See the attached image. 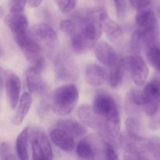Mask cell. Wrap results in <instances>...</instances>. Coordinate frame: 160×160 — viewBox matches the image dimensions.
Instances as JSON below:
<instances>
[{
    "label": "cell",
    "instance_id": "obj_37",
    "mask_svg": "<svg viewBox=\"0 0 160 160\" xmlns=\"http://www.w3.org/2000/svg\"><path fill=\"white\" fill-rule=\"evenodd\" d=\"M129 2H130V3H131V6H132L133 7H134V6H135L137 0H129Z\"/></svg>",
    "mask_w": 160,
    "mask_h": 160
},
{
    "label": "cell",
    "instance_id": "obj_30",
    "mask_svg": "<svg viewBox=\"0 0 160 160\" xmlns=\"http://www.w3.org/2000/svg\"><path fill=\"white\" fill-rule=\"evenodd\" d=\"M27 2H28V0H10L9 1L10 11L23 12Z\"/></svg>",
    "mask_w": 160,
    "mask_h": 160
},
{
    "label": "cell",
    "instance_id": "obj_21",
    "mask_svg": "<svg viewBox=\"0 0 160 160\" xmlns=\"http://www.w3.org/2000/svg\"><path fill=\"white\" fill-rule=\"evenodd\" d=\"M56 127L68 132L75 138L83 137L87 134V130L82 124L72 120H59L56 123Z\"/></svg>",
    "mask_w": 160,
    "mask_h": 160
},
{
    "label": "cell",
    "instance_id": "obj_19",
    "mask_svg": "<svg viewBox=\"0 0 160 160\" xmlns=\"http://www.w3.org/2000/svg\"><path fill=\"white\" fill-rule=\"evenodd\" d=\"M31 103H32V98H31V94L28 92H24L20 97L18 107L14 114L13 118L12 119V124L17 125V126L21 124L29 112Z\"/></svg>",
    "mask_w": 160,
    "mask_h": 160
},
{
    "label": "cell",
    "instance_id": "obj_15",
    "mask_svg": "<svg viewBox=\"0 0 160 160\" xmlns=\"http://www.w3.org/2000/svg\"><path fill=\"white\" fill-rule=\"evenodd\" d=\"M84 78L89 85L98 87L109 81V74L106 70L96 64L88 65L84 71Z\"/></svg>",
    "mask_w": 160,
    "mask_h": 160
},
{
    "label": "cell",
    "instance_id": "obj_27",
    "mask_svg": "<svg viewBox=\"0 0 160 160\" xmlns=\"http://www.w3.org/2000/svg\"><path fill=\"white\" fill-rule=\"evenodd\" d=\"M16 157L12 147L7 142H2L0 148V159L1 160H12L16 159Z\"/></svg>",
    "mask_w": 160,
    "mask_h": 160
},
{
    "label": "cell",
    "instance_id": "obj_8",
    "mask_svg": "<svg viewBox=\"0 0 160 160\" xmlns=\"http://www.w3.org/2000/svg\"><path fill=\"white\" fill-rule=\"evenodd\" d=\"M2 86H4L6 89V94L9 106L12 109H14L18 104L19 98H20V79L13 71L6 70L2 72Z\"/></svg>",
    "mask_w": 160,
    "mask_h": 160
},
{
    "label": "cell",
    "instance_id": "obj_23",
    "mask_svg": "<svg viewBox=\"0 0 160 160\" xmlns=\"http://www.w3.org/2000/svg\"><path fill=\"white\" fill-rule=\"evenodd\" d=\"M128 135L138 142H142L144 138L142 136V125L138 120L134 117H129L126 120Z\"/></svg>",
    "mask_w": 160,
    "mask_h": 160
},
{
    "label": "cell",
    "instance_id": "obj_14",
    "mask_svg": "<svg viewBox=\"0 0 160 160\" xmlns=\"http://www.w3.org/2000/svg\"><path fill=\"white\" fill-rule=\"evenodd\" d=\"M78 116L81 121L92 129L101 132L104 128V123L96 115L92 106L83 105L78 109Z\"/></svg>",
    "mask_w": 160,
    "mask_h": 160
},
{
    "label": "cell",
    "instance_id": "obj_31",
    "mask_svg": "<svg viewBox=\"0 0 160 160\" xmlns=\"http://www.w3.org/2000/svg\"><path fill=\"white\" fill-rule=\"evenodd\" d=\"M115 5L116 12L118 18L122 19L126 12V3L124 0H113Z\"/></svg>",
    "mask_w": 160,
    "mask_h": 160
},
{
    "label": "cell",
    "instance_id": "obj_12",
    "mask_svg": "<svg viewBox=\"0 0 160 160\" xmlns=\"http://www.w3.org/2000/svg\"><path fill=\"white\" fill-rule=\"evenodd\" d=\"M95 55L97 59L107 67H112L120 60L116 50L106 42H98L95 46Z\"/></svg>",
    "mask_w": 160,
    "mask_h": 160
},
{
    "label": "cell",
    "instance_id": "obj_9",
    "mask_svg": "<svg viewBox=\"0 0 160 160\" xmlns=\"http://www.w3.org/2000/svg\"><path fill=\"white\" fill-rule=\"evenodd\" d=\"M128 70L134 84L142 86L145 84L148 75V69L140 54H135L126 57Z\"/></svg>",
    "mask_w": 160,
    "mask_h": 160
},
{
    "label": "cell",
    "instance_id": "obj_4",
    "mask_svg": "<svg viewBox=\"0 0 160 160\" xmlns=\"http://www.w3.org/2000/svg\"><path fill=\"white\" fill-rule=\"evenodd\" d=\"M135 22L138 28L145 34L152 46L159 45L160 38L159 26L156 15L151 9L137 10Z\"/></svg>",
    "mask_w": 160,
    "mask_h": 160
},
{
    "label": "cell",
    "instance_id": "obj_33",
    "mask_svg": "<svg viewBox=\"0 0 160 160\" xmlns=\"http://www.w3.org/2000/svg\"><path fill=\"white\" fill-rule=\"evenodd\" d=\"M148 127L152 130H159L160 129V114L157 117L153 116L152 120L149 121Z\"/></svg>",
    "mask_w": 160,
    "mask_h": 160
},
{
    "label": "cell",
    "instance_id": "obj_28",
    "mask_svg": "<svg viewBox=\"0 0 160 160\" xmlns=\"http://www.w3.org/2000/svg\"><path fill=\"white\" fill-rule=\"evenodd\" d=\"M59 28L67 35L72 36L77 31V23L71 20H63L59 23Z\"/></svg>",
    "mask_w": 160,
    "mask_h": 160
},
{
    "label": "cell",
    "instance_id": "obj_3",
    "mask_svg": "<svg viewBox=\"0 0 160 160\" xmlns=\"http://www.w3.org/2000/svg\"><path fill=\"white\" fill-rule=\"evenodd\" d=\"M106 140L101 133L90 134L80 141L76 147L78 156L84 159H106Z\"/></svg>",
    "mask_w": 160,
    "mask_h": 160
},
{
    "label": "cell",
    "instance_id": "obj_2",
    "mask_svg": "<svg viewBox=\"0 0 160 160\" xmlns=\"http://www.w3.org/2000/svg\"><path fill=\"white\" fill-rule=\"evenodd\" d=\"M105 13L106 12L102 8H95L78 15L76 18L80 31L89 40L95 42L101 38L103 31L102 18Z\"/></svg>",
    "mask_w": 160,
    "mask_h": 160
},
{
    "label": "cell",
    "instance_id": "obj_20",
    "mask_svg": "<svg viewBox=\"0 0 160 160\" xmlns=\"http://www.w3.org/2000/svg\"><path fill=\"white\" fill-rule=\"evenodd\" d=\"M71 37V46L77 54H84L94 46L95 42L89 40L81 31H76Z\"/></svg>",
    "mask_w": 160,
    "mask_h": 160
},
{
    "label": "cell",
    "instance_id": "obj_38",
    "mask_svg": "<svg viewBox=\"0 0 160 160\" xmlns=\"http://www.w3.org/2000/svg\"><path fill=\"white\" fill-rule=\"evenodd\" d=\"M158 15H159V17L160 18V7L159 8V10H158Z\"/></svg>",
    "mask_w": 160,
    "mask_h": 160
},
{
    "label": "cell",
    "instance_id": "obj_10",
    "mask_svg": "<svg viewBox=\"0 0 160 160\" xmlns=\"http://www.w3.org/2000/svg\"><path fill=\"white\" fill-rule=\"evenodd\" d=\"M5 23L13 34L14 39L29 34L28 20L23 12L10 11L5 17Z\"/></svg>",
    "mask_w": 160,
    "mask_h": 160
},
{
    "label": "cell",
    "instance_id": "obj_34",
    "mask_svg": "<svg viewBox=\"0 0 160 160\" xmlns=\"http://www.w3.org/2000/svg\"><path fill=\"white\" fill-rule=\"evenodd\" d=\"M56 2H57L58 4L60 5V6H68L76 2L77 0H56Z\"/></svg>",
    "mask_w": 160,
    "mask_h": 160
},
{
    "label": "cell",
    "instance_id": "obj_13",
    "mask_svg": "<svg viewBox=\"0 0 160 160\" xmlns=\"http://www.w3.org/2000/svg\"><path fill=\"white\" fill-rule=\"evenodd\" d=\"M26 81L28 90L31 93L40 95L46 90V84L42 76V70L34 67H30L26 72Z\"/></svg>",
    "mask_w": 160,
    "mask_h": 160
},
{
    "label": "cell",
    "instance_id": "obj_6",
    "mask_svg": "<svg viewBox=\"0 0 160 160\" xmlns=\"http://www.w3.org/2000/svg\"><path fill=\"white\" fill-rule=\"evenodd\" d=\"M30 137L33 159H52L51 144L48 136L43 131L38 128H34L31 131Z\"/></svg>",
    "mask_w": 160,
    "mask_h": 160
},
{
    "label": "cell",
    "instance_id": "obj_18",
    "mask_svg": "<svg viewBox=\"0 0 160 160\" xmlns=\"http://www.w3.org/2000/svg\"><path fill=\"white\" fill-rule=\"evenodd\" d=\"M127 70H128L127 59H120L117 64L110 67L109 83L112 88H117L123 82Z\"/></svg>",
    "mask_w": 160,
    "mask_h": 160
},
{
    "label": "cell",
    "instance_id": "obj_1",
    "mask_svg": "<svg viewBox=\"0 0 160 160\" xmlns=\"http://www.w3.org/2000/svg\"><path fill=\"white\" fill-rule=\"evenodd\" d=\"M79 92L76 85L67 84L57 88L52 97V109L59 116H67L78 104Z\"/></svg>",
    "mask_w": 160,
    "mask_h": 160
},
{
    "label": "cell",
    "instance_id": "obj_32",
    "mask_svg": "<svg viewBox=\"0 0 160 160\" xmlns=\"http://www.w3.org/2000/svg\"><path fill=\"white\" fill-rule=\"evenodd\" d=\"M152 2V0H137L134 8L137 10L148 9L151 6Z\"/></svg>",
    "mask_w": 160,
    "mask_h": 160
},
{
    "label": "cell",
    "instance_id": "obj_11",
    "mask_svg": "<svg viewBox=\"0 0 160 160\" xmlns=\"http://www.w3.org/2000/svg\"><path fill=\"white\" fill-rule=\"evenodd\" d=\"M144 102L142 108L145 114L148 117H152L156 115L159 109L160 99L152 82L146 84L143 90Z\"/></svg>",
    "mask_w": 160,
    "mask_h": 160
},
{
    "label": "cell",
    "instance_id": "obj_22",
    "mask_svg": "<svg viewBox=\"0 0 160 160\" xmlns=\"http://www.w3.org/2000/svg\"><path fill=\"white\" fill-rule=\"evenodd\" d=\"M29 129L25 128L18 134L16 140V153L17 157L20 159H28V142H29Z\"/></svg>",
    "mask_w": 160,
    "mask_h": 160
},
{
    "label": "cell",
    "instance_id": "obj_17",
    "mask_svg": "<svg viewBox=\"0 0 160 160\" xmlns=\"http://www.w3.org/2000/svg\"><path fill=\"white\" fill-rule=\"evenodd\" d=\"M102 25L105 34L108 39L112 42H118L123 35V30L121 27L107 15V12L103 15L102 18Z\"/></svg>",
    "mask_w": 160,
    "mask_h": 160
},
{
    "label": "cell",
    "instance_id": "obj_24",
    "mask_svg": "<svg viewBox=\"0 0 160 160\" xmlns=\"http://www.w3.org/2000/svg\"><path fill=\"white\" fill-rule=\"evenodd\" d=\"M142 145L148 155H151L154 159H160V139L158 138H152L144 139L142 142Z\"/></svg>",
    "mask_w": 160,
    "mask_h": 160
},
{
    "label": "cell",
    "instance_id": "obj_5",
    "mask_svg": "<svg viewBox=\"0 0 160 160\" xmlns=\"http://www.w3.org/2000/svg\"><path fill=\"white\" fill-rule=\"evenodd\" d=\"M55 73L59 81L71 82L78 80L79 69L71 56L67 53H60L55 60Z\"/></svg>",
    "mask_w": 160,
    "mask_h": 160
},
{
    "label": "cell",
    "instance_id": "obj_35",
    "mask_svg": "<svg viewBox=\"0 0 160 160\" xmlns=\"http://www.w3.org/2000/svg\"><path fill=\"white\" fill-rule=\"evenodd\" d=\"M153 85H154L155 88H156V92H157L158 95H159V98L160 99V80L159 79H155L153 81H152Z\"/></svg>",
    "mask_w": 160,
    "mask_h": 160
},
{
    "label": "cell",
    "instance_id": "obj_25",
    "mask_svg": "<svg viewBox=\"0 0 160 160\" xmlns=\"http://www.w3.org/2000/svg\"><path fill=\"white\" fill-rule=\"evenodd\" d=\"M148 62L157 71L160 72V45H155L147 50Z\"/></svg>",
    "mask_w": 160,
    "mask_h": 160
},
{
    "label": "cell",
    "instance_id": "obj_29",
    "mask_svg": "<svg viewBox=\"0 0 160 160\" xmlns=\"http://www.w3.org/2000/svg\"><path fill=\"white\" fill-rule=\"evenodd\" d=\"M117 148L112 144L106 141V149H105V157H106V159L109 160L118 159L119 156L117 155Z\"/></svg>",
    "mask_w": 160,
    "mask_h": 160
},
{
    "label": "cell",
    "instance_id": "obj_26",
    "mask_svg": "<svg viewBox=\"0 0 160 160\" xmlns=\"http://www.w3.org/2000/svg\"><path fill=\"white\" fill-rule=\"evenodd\" d=\"M127 99L129 104L136 107H142L144 102L143 91L132 89L127 94Z\"/></svg>",
    "mask_w": 160,
    "mask_h": 160
},
{
    "label": "cell",
    "instance_id": "obj_36",
    "mask_svg": "<svg viewBox=\"0 0 160 160\" xmlns=\"http://www.w3.org/2000/svg\"><path fill=\"white\" fill-rule=\"evenodd\" d=\"M42 1L43 0H28V4L31 7L35 8L40 5L42 2Z\"/></svg>",
    "mask_w": 160,
    "mask_h": 160
},
{
    "label": "cell",
    "instance_id": "obj_7",
    "mask_svg": "<svg viewBox=\"0 0 160 160\" xmlns=\"http://www.w3.org/2000/svg\"><path fill=\"white\" fill-rule=\"evenodd\" d=\"M30 34L42 48L52 50L57 45V34L55 30L47 23H41L34 25L30 30Z\"/></svg>",
    "mask_w": 160,
    "mask_h": 160
},
{
    "label": "cell",
    "instance_id": "obj_16",
    "mask_svg": "<svg viewBox=\"0 0 160 160\" xmlns=\"http://www.w3.org/2000/svg\"><path fill=\"white\" fill-rule=\"evenodd\" d=\"M51 140L58 148L65 152H71L75 148L74 137L60 128H55L50 132Z\"/></svg>",
    "mask_w": 160,
    "mask_h": 160
}]
</instances>
